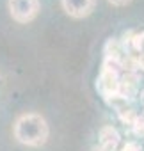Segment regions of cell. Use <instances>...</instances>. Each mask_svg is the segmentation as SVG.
<instances>
[{
  "instance_id": "2",
  "label": "cell",
  "mask_w": 144,
  "mask_h": 151,
  "mask_svg": "<svg viewBox=\"0 0 144 151\" xmlns=\"http://www.w3.org/2000/svg\"><path fill=\"white\" fill-rule=\"evenodd\" d=\"M119 66L121 64H117V62L105 60L100 77L96 78V89L107 101H110L112 98H116L119 94V82H121L119 69H117Z\"/></svg>"
},
{
  "instance_id": "3",
  "label": "cell",
  "mask_w": 144,
  "mask_h": 151,
  "mask_svg": "<svg viewBox=\"0 0 144 151\" xmlns=\"http://www.w3.org/2000/svg\"><path fill=\"white\" fill-rule=\"evenodd\" d=\"M9 13L14 22L29 23L39 13V0H9Z\"/></svg>"
},
{
  "instance_id": "1",
  "label": "cell",
  "mask_w": 144,
  "mask_h": 151,
  "mask_svg": "<svg viewBox=\"0 0 144 151\" xmlns=\"http://www.w3.org/2000/svg\"><path fill=\"white\" fill-rule=\"evenodd\" d=\"M13 133L20 144L30 146V147H39L48 140L50 128L43 116L29 112V114H22L14 121Z\"/></svg>"
},
{
  "instance_id": "6",
  "label": "cell",
  "mask_w": 144,
  "mask_h": 151,
  "mask_svg": "<svg viewBox=\"0 0 144 151\" xmlns=\"http://www.w3.org/2000/svg\"><path fill=\"white\" fill-rule=\"evenodd\" d=\"M125 48H128L133 55L144 53V30H137L128 36V43H125Z\"/></svg>"
},
{
  "instance_id": "4",
  "label": "cell",
  "mask_w": 144,
  "mask_h": 151,
  "mask_svg": "<svg viewBox=\"0 0 144 151\" xmlns=\"http://www.w3.org/2000/svg\"><path fill=\"white\" fill-rule=\"evenodd\" d=\"M62 9L66 11V14H69L71 18H86L94 11L96 0H60Z\"/></svg>"
},
{
  "instance_id": "7",
  "label": "cell",
  "mask_w": 144,
  "mask_h": 151,
  "mask_svg": "<svg viewBox=\"0 0 144 151\" xmlns=\"http://www.w3.org/2000/svg\"><path fill=\"white\" fill-rule=\"evenodd\" d=\"M121 151H142V146H140L137 140H128V142L121 147Z\"/></svg>"
},
{
  "instance_id": "5",
  "label": "cell",
  "mask_w": 144,
  "mask_h": 151,
  "mask_svg": "<svg viewBox=\"0 0 144 151\" xmlns=\"http://www.w3.org/2000/svg\"><path fill=\"white\" fill-rule=\"evenodd\" d=\"M121 142V135L114 126H103L98 133V146L93 151H116Z\"/></svg>"
},
{
  "instance_id": "8",
  "label": "cell",
  "mask_w": 144,
  "mask_h": 151,
  "mask_svg": "<svg viewBox=\"0 0 144 151\" xmlns=\"http://www.w3.org/2000/svg\"><path fill=\"white\" fill-rule=\"evenodd\" d=\"M109 2H110L112 6H116V7H123V6H128L132 0H109Z\"/></svg>"
}]
</instances>
